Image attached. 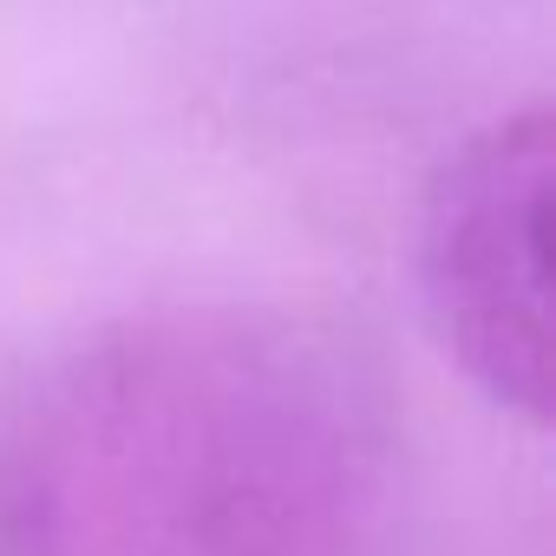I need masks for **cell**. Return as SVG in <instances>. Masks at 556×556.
Segmentation results:
<instances>
[{"mask_svg": "<svg viewBox=\"0 0 556 556\" xmlns=\"http://www.w3.org/2000/svg\"><path fill=\"white\" fill-rule=\"evenodd\" d=\"M393 387L282 302L118 315L0 439V556H393Z\"/></svg>", "mask_w": 556, "mask_h": 556, "instance_id": "cell-1", "label": "cell"}, {"mask_svg": "<svg viewBox=\"0 0 556 556\" xmlns=\"http://www.w3.org/2000/svg\"><path fill=\"white\" fill-rule=\"evenodd\" d=\"M549 99L471 125L432 164L413 223V282L439 354L530 432L549 426Z\"/></svg>", "mask_w": 556, "mask_h": 556, "instance_id": "cell-2", "label": "cell"}]
</instances>
